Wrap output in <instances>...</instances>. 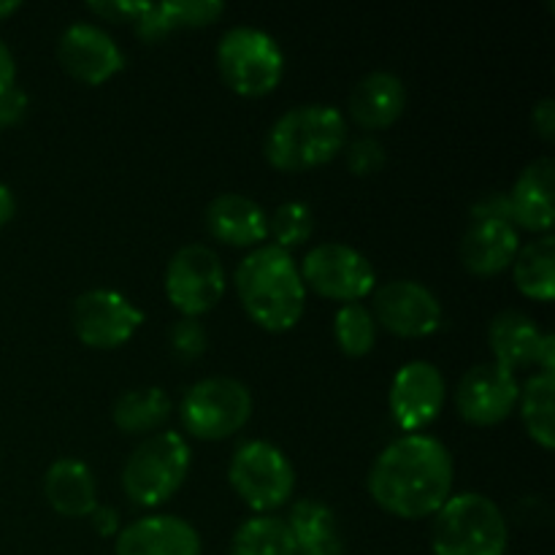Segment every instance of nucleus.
Instances as JSON below:
<instances>
[{
	"mask_svg": "<svg viewBox=\"0 0 555 555\" xmlns=\"http://www.w3.org/2000/svg\"><path fill=\"white\" fill-rule=\"evenodd\" d=\"M453 455L439 439L406 434L374 459L369 493L388 515L404 520L434 518L453 496Z\"/></svg>",
	"mask_w": 555,
	"mask_h": 555,
	"instance_id": "nucleus-1",
	"label": "nucleus"
},
{
	"mask_svg": "<svg viewBox=\"0 0 555 555\" xmlns=\"http://www.w3.org/2000/svg\"><path fill=\"white\" fill-rule=\"evenodd\" d=\"M236 296L255 325L269 334L296 328L307 309V287L291 253L260 244L244 255L233 274Z\"/></svg>",
	"mask_w": 555,
	"mask_h": 555,
	"instance_id": "nucleus-2",
	"label": "nucleus"
},
{
	"mask_svg": "<svg viewBox=\"0 0 555 555\" xmlns=\"http://www.w3.org/2000/svg\"><path fill=\"white\" fill-rule=\"evenodd\" d=\"M347 141V122L339 108L325 103L291 108L271 125L263 155L282 173L309 171L334 160Z\"/></svg>",
	"mask_w": 555,
	"mask_h": 555,
	"instance_id": "nucleus-3",
	"label": "nucleus"
},
{
	"mask_svg": "<svg viewBox=\"0 0 555 555\" xmlns=\"http://www.w3.org/2000/svg\"><path fill=\"white\" fill-rule=\"evenodd\" d=\"M509 545L507 518L482 493L450 496L434 515V555H504Z\"/></svg>",
	"mask_w": 555,
	"mask_h": 555,
	"instance_id": "nucleus-4",
	"label": "nucleus"
},
{
	"mask_svg": "<svg viewBox=\"0 0 555 555\" xmlns=\"http://www.w3.org/2000/svg\"><path fill=\"white\" fill-rule=\"evenodd\" d=\"M190 472V444L182 434L146 437L122 466V491L135 507H160L177 496Z\"/></svg>",
	"mask_w": 555,
	"mask_h": 555,
	"instance_id": "nucleus-5",
	"label": "nucleus"
},
{
	"mask_svg": "<svg viewBox=\"0 0 555 555\" xmlns=\"http://www.w3.org/2000/svg\"><path fill=\"white\" fill-rule=\"evenodd\" d=\"M217 68L236 95L263 98L280 87L285 54L266 30L231 27L217 47Z\"/></svg>",
	"mask_w": 555,
	"mask_h": 555,
	"instance_id": "nucleus-6",
	"label": "nucleus"
},
{
	"mask_svg": "<svg viewBox=\"0 0 555 555\" xmlns=\"http://www.w3.org/2000/svg\"><path fill=\"white\" fill-rule=\"evenodd\" d=\"M253 393L231 377H209L184 393L179 417L190 437L220 442L242 431L253 417Z\"/></svg>",
	"mask_w": 555,
	"mask_h": 555,
	"instance_id": "nucleus-7",
	"label": "nucleus"
},
{
	"mask_svg": "<svg viewBox=\"0 0 555 555\" xmlns=\"http://www.w3.org/2000/svg\"><path fill=\"white\" fill-rule=\"evenodd\" d=\"M228 482L249 509L269 515L287 504L296 491V469L271 442H244L228 466Z\"/></svg>",
	"mask_w": 555,
	"mask_h": 555,
	"instance_id": "nucleus-8",
	"label": "nucleus"
},
{
	"mask_svg": "<svg viewBox=\"0 0 555 555\" xmlns=\"http://www.w3.org/2000/svg\"><path fill=\"white\" fill-rule=\"evenodd\" d=\"M304 287L341 304H361L377 291V271L350 244L325 242L309 249L301 263Z\"/></svg>",
	"mask_w": 555,
	"mask_h": 555,
	"instance_id": "nucleus-9",
	"label": "nucleus"
},
{
	"mask_svg": "<svg viewBox=\"0 0 555 555\" xmlns=\"http://www.w3.org/2000/svg\"><path fill=\"white\" fill-rule=\"evenodd\" d=\"M166 298L182 318L198 320L211 312L225 296V266L206 244H188L177 249L166 266Z\"/></svg>",
	"mask_w": 555,
	"mask_h": 555,
	"instance_id": "nucleus-10",
	"label": "nucleus"
},
{
	"mask_svg": "<svg viewBox=\"0 0 555 555\" xmlns=\"http://www.w3.org/2000/svg\"><path fill=\"white\" fill-rule=\"evenodd\" d=\"M372 318L401 339H426L437 334L444 312L439 298L415 280H393L372 293Z\"/></svg>",
	"mask_w": 555,
	"mask_h": 555,
	"instance_id": "nucleus-11",
	"label": "nucleus"
},
{
	"mask_svg": "<svg viewBox=\"0 0 555 555\" xmlns=\"http://www.w3.org/2000/svg\"><path fill=\"white\" fill-rule=\"evenodd\" d=\"M144 312L117 291H87L70 309V325L81 345L92 350H117L133 339Z\"/></svg>",
	"mask_w": 555,
	"mask_h": 555,
	"instance_id": "nucleus-12",
	"label": "nucleus"
},
{
	"mask_svg": "<svg viewBox=\"0 0 555 555\" xmlns=\"http://www.w3.org/2000/svg\"><path fill=\"white\" fill-rule=\"evenodd\" d=\"M448 388L434 363L410 361L396 372L390 383V412L401 431L417 434L431 426L442 412Z\"/></svg>",
	"mask_w": 555,
	"mask_h": 555,
	"instance_id": "nucleus-13",
	"label": "nucleus"
},
{
	"mask_svg": "<svg viewBox=\"0 0 555 555\" xmlns=\"http://www.w3.org/2000/svg\"><path fill=\"white\" fill-rule=\"evenodd\" d=\"M518 393L520 385L513 372L496 363H482L461 377L455 388V410L472 426H499L513 415Z\"/></svg>",
	"mask_w": 555,
	"mask_h": 555,
	"instance_id": "nucleus-14",
	"label": "nucleus"
},
{
	"mask_svg": "<svg viewBox=\"0 0 555 555\" xmlns=\"http://www.w3.org/2000/svg\"><path fill=\"white\" fill-rule=\"evenodd\" d=\"M57 60L65 74L81 85H106L125 68V54L106 30L90 22H76L60 36Z\"/></svg>",
	"mask_w": 555,
	"mask_h": 555,
	"instance_id": "nucleus-15",
	"label": "nucleus"
},
{
	"mask_svg": "<svg viewBox=\"0 0 555 555\" xmlns=\"http://www.w3.org/2000/svg\"><path fill=\"white\" fill-rule=\"evenodd\" d=\"M114 555H201V537L177 515H150L119 529Z\"/></svg>",
	"mask_w": 555,
	"mask_h": 555,
	"instance_id": "nucleus-16",
	"label": "nucleus"
},
{
	"mask_svg": "<svg viewBox=\"0 0 555 555\" xmlns=\"http://www.w3.org/2000/svg\"><path fill=\"white\" fill-rule=\"evenodd\" d=\"M520 249L518 228L507 220H472L461 238V260L475 276H496L513 266Z\"/></svg>",
	"mask_w": 555,
	"mask_h": 555,
	"instance_id": "nucleus-17",
	"label": "nucleus"
},
{
	"mask_svg": "<svg viewBox=\"0 0 555 555\" xmlns=\"http://www.w3.org/2000/svg\"><path fill=\"white\" fill-rule=\"evenodd\" d=\"M206 231L228 247H260L269 238V215L253 198L222 193L206 206Z\"/></svg>",
	"mask_w": 555,
	"mask_h": 555,
	"instance_id": "nucleus-18",
	"label": "nucleus"
},
{
	"mask_svg": "<svg viewBox=\"0 0 555 555\" xmlns=\"http://www.w3.org/2000/svg\"><path fill=\"white\" fill-rule=\"evenodd\" d=\"M406 108L404 81L388 70L363 76L350 95V117L363 130H383L399 122Z\"/></svg>",
	"mask_w": 555,
	"mask_h": 555,
	"instance_id": "nucleus-19",
	"label": "nucleus"
},
{
	"mask_svg": "<svg viewBox=\"0 0 555 555\" xmlns=\"http://www.w3.org/2000/svg\"><path fill=\"white\" fill-rule=\"evenodd\" d=\"M553 173L551 157H540L515 182L509 198L513 225L531 233H547L553 228Z\"/></svg>",
	"mask_w": 555,
	"mask_h": 555,
	"instance_id": "nucleus-20",
	"label": "nucleus"
},
{
	"mask_svg": "<svg viewBox=\"0 0 555 555\" xmlns=\"http://www.w3.org/2000/svg\"><path fill=\"white\" fill-rule=\"evenodd\" d=\"M43 496L63 518H90L98 507L95 475L76 459L54 461L43 475Z\"/></svg>",
	"mask_w": 555,
	"mask_h": 555,
	"instance_id": "nucleus-21",
	"label": "nucleus"
},
{
	"mask_svg": "<svg viewBox=\"0 0 555 555\" xmlns=\"http://www.w3.org/2000/svg\"><path fill=\"white\" fill-rule=\"evenodd\" d=\"M285 524L291 529L296 555H345L339 520L328 504L318 499H301L293 504Z\"/></svg>",
	"mask_w": 555,
	"mask_h": 555,
	"instance_id": "nucleus-22",
	"label": "nucleus"
},
{
	"mask_svg": "<svg viewBox=\"0 0 555 555\" xmlns=\"http://www.w3.org/2000/svg\"><path fill=\"white\" fill-rule=\"evenodd\" d=\"M225 11L220 0H173V3H150L144 14L133 22L135 36L146 43L171 36L177 30H193L217 22Z\"/></svg>",
	"mask_w": 555,
	"mask_h": 555,
	"instance_id": "nucleus-23",
	"label": "nucleus"
},
{
	"mask_svg": "<svg viewBox=\"0 0 555 555\" xmlns=\"http://www.w3.org/2000/svg\"><path fill=\"white\" fill-rule=\"evenodd\" d=\"M542 331L529 314L524 312H502L488 325V341H491L496 366L507 369L515 374V369L531 366L537 358Z\"/></svg>",
	"mask_w": 555,
	"mask_h": 555,
	"instance_id": "nucleus-24",
	"label": "nucleus"
},
{
	"mask_svg": "<svg viewBox=\"0 0 555 555\" xmlns=\"http://www.w3.org/2000/svg\"><path fill=\"white\" fill-rule=\"evenodd\" d=\"M515 287L531 301L551 304L555 298V238L545 233L518 249L513 260Z\"/></svg>",
	"mask_w": 555,
	"mask_h": 555,
	"instance_id": "nucleus-25",
	"label": "nucleus"
},
{
	"mask_svg": "<svg viewBox=\"0 0 555 555\" xmlns=\"http://www.w3.org/2000/svg\"><path fill=\"white\" fill-rule=\"evenodd\" d=\"M171 415V399L160 388H135L114 401L112 421L125 434L157 431Z\"/></svg>",
	"mask_w": 555,
	"mask_h": 555,
	"instance_id": "nucleus-26",
	"label": "nucleus"
},
{
	"mask_svg": "<svg viewBox=\"0 0 555 555\" xmlns=\"http://www.w3.org/2000/svg\"><path fill=\"white\" fill-rule=\"evenodd\" d=\"M553 396H555V377L553 374H534L526 379L520 388V417L540 448L553 450L555 448V431H553Z\"/></svg>",
	"mask_w": 555,
	"mask_h": 555,
	"instance_id": "nucleus-27",
	"label": "nucleus"
},
{
	"mask_svg": "<svg viewBox=\"0 0 555 555\" xmlns=\"http://www.w3.org/2000/svg\"><path fill=\"white\" fill-rule=\"evenodd\" d=\"M228 555H296V545L285 520L255 515L238 526Z\"/></svg>",
	"mask_w": 555,
	"mask_h": 555,
	"instance_id": "nucleus-28",
	"label": "nucleus"
},
{
	"mask_svg": "<svg viewBox=\"0 0 555 555\" xmlns=\"http://www.w3.org/2000/svg\"><path fill=\"white\" fill-rule=\"evenodd\" d=\"M334 336L345 356L363 358L377 345V323L363 304H345L334 318Z\"/></svg>",
	"mask_w": 555,
	"mask_h": 555,
	"instance_id": "nucleus-29",
	"label": "nucleus"
},
{
	"mask_svg": "<svg viewBox=\"0 0 555 555\" xmlns=\"http://www.w3.org/2000/svg\"><path fill=\"white\" fill-rule=\"evenodd\" d=\"M312 233L314 215L307 204L287 201V204H282L274 211V217H269V236H274V244L280 249H285V253L307 244L312 238Z\"/></svg>",
	"mask_w": 555,
	"mask_h": 555,
	"instance_id": "nucleus-30",
	"label": "nucleus"
},
{
	"mask_svg": "<svg viewBox=\"0 0 555 555\" xmlns=\"http://www.w3.org/2000/svg\"><path fill=\"white\" fill-rule=\"evenodd\" d=\"M206 345H209V336H206V328L193 318H182L179 323H173L171 328V350L177 352V358L182 361H195L206 352Z\"/></svg>",
	"mask_w": 555,
	"mask_h": 555,
	"instance_id": "nucleus-31",
	"label": "nucleus"
},
{
	"mask_svg": "<svg viewBox=\"0 0 555 555\" xmlns=\"http://www.w3.org/2000/svg\"><path fill=\"white\" fill-rule=\"evenodd\" d=\"M347 166L356 177H372L385 166V150L377 139L366 135V139L352 141L347 150Z\"/></svg>",
	"mask_w": 555,
	"mask_h": 555,
	"instance_id": "nucleus-32",
	"label": "nucleus"
},
{
	"mask_svg": "<svg viewBox=\"0 0 555 555\" xmlns=\"http://www.w3.org/2000/svg\"><path fill=\"white\" fill-rule=\"evenodd\" d=\"M146 0H141V3H128V0H114V3H90L87 9L92 11V14L103 16V20H112V22H135L141 14L146 11Z\"/></svg>",
	"mask_w": 555,
	"mask_h": 555,
	"instance_id": "nucleus-33",
	"label": "nucleus"
},
{
	"mask_svg": "<svg viewBox=\"0 0 555 555\" xmlns=\"http://www.w3.org/2000/svg\"><path fill=\"white\" fill-rule=\"evenodd\" d=\"M472 220H507L513 222L509 215V198L507 193H491L482 195L475 206H472Z\"/></svg>",
	"mask_w": 555,
	"mask_h": 555,
	"instance_id": "nucleus-34",
	"label": "nucleus"
},
{
	"mask_svg": "<svg viewBox=\"0 0 555 555\" xmlns=\"http://www.w3.org/2000/svg\"><path fill=\"white\" fill-rule=\"evenodd\" d=\"M27 112V95L20 87H9L0 92V125H16Z\"/></svg>",
	"mask_w": 555,
	"mask_h": 555,
	"instance_id": "nucleus-35",
	"label": "nucleus"
},
{
	"mask_svg": "<svg viewBox=\"0 0 555 555\" xmlns=\"http://www.w3.org/2000/svg\"><path fill=\"white\" fill-rule=\"evenodd\" d=\"M531 122H534V130L545 141L555 139V101L553 98H542L534 106V114H531Z\"/></svg>",
	"mask_w": 555,
	"mask_h": 555,
	"instance_id": "nucleus-36",
	"label": "nucleus"
},
{
	"mask_svg": "<svg viewBox=\"0 0 555 555\" xmlns=\"http://www.w3.org/2000/svg\"><path fill=\"white\" fill-rule=\"evenodd\" d=\"M90 518H92V526H95V531L101 537H117L119 534V515H117V509L101 507V504H98L95 513H92Z\"/></svg>",
	"mask_w": 555,
	"mask_h": 555,
	"instance_id": "nucleus-37",
	"label": "nucleus"
},
{
	"mask_svg": "<svg viewBox=\"0 0 555 555\" xmlns=\"http://www.w3.org/2000/svg\"><path fill=\"white\" fill-rule=\"evenodd\" d=\"M534 363L542 369V374L555 372V336L553 334H542Z\"/></svg>",
	"mask_w": 555,
	"mask_h": 555,
	"instance_id": "nucleus-38",
	"label": "nucleus"
},
{
	"mask_svg": "<svg viewBox=\"0 0 555 555\" xmlns=\"http://www.w3.org/2000/svg\"><path fill=\"white\" fill-rule=\"evenodd\" d=\"M16 85V63L11 49L0 41V92Z\"/></svg>",
	"mask_w": 555,
	"mask_h": 555,
	"instance_id": "nucleus-39",
	"label": "nucleus"
},
{
	"mask_svg": "<svg viewBox=\"0 0 555 555\" xmlns=\"http://www.w3.org/2000/svg\"><path fill=\"white\" fill-rule=\"evenodd\" d=\"M14 215H16L14 193H11V190L0 182V228L9 225V222L14 220Z\"/></svg>",
	"mask_w": 555,
	"mask_h": 555,
	"instance_id": "nucleus-40",
	"label": "nucleus"
},
{
	"mask_svg": "<svg viewBox=\"0 0 555 555\" xmlns=\"http://www.w3.org/2000/svg\"><path fill=\"white\" fill-rule=\"evenodd\" d=\"M14 11H20V3H16V0H0V20L11 16Z\"/></svg>",
	"mask_w": 555,
	"mask_h": 555,
	"instance_id": "nucleus-41",
	"label": "nucleus"
},
{
	"mask_svg": "<svg viewBox=\"0 0 555 555\" xmlns=\"http://www.w3.org/2000/svg\"><path fill=\"white\" fill-rule=\"evenodd\" d=\"M0 130H3V125H0Z\"/></svg>",
	"mask_w": 555,
	"mask_h": 555,
	"instance_id": "nucleus-42",
	"label": "nucleus"
}]
</instances>
